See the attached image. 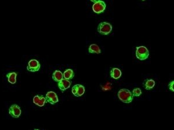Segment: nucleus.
<instances>
[{
  "label": "nucleus",
  "instance_id": "1",
  "mask_svg": "<svg viewBox=\"0 0 174 130\" xmlns=\"http://www.w3.org/2000/svg\"><path fill=\"white\" fill-rule=\"evenodd\" d=\"M118 97L120 100L126 104L131 103L133 100L132 93L128 89H121L118 93Z\"/></svg>",
  "mask_w": 174,
  "mask_h": 130
},
{
  "label": "nucleus",
  "instance_id": "2",
  "mask_svg": "<svg viewBox=\"0 0 174 130\" xmlns=\"http://www.w3.org/2000/svg\"><path fill=\"white\" fill-rule=\"evenodd\" d=\"M149 56V52L148 49L144 46H139L137 47L136 51V56L137 59L143 61L144 60L147 59Z\"/></svg>",
  "mask_w": 174,
  "mask_h": 130
},
{
  "label": "nucleus",
  "instance_id": "3",
  "mask_svg": "<svg viewBox=\"0 0 174 130\" xmlns=\"http://www.w3.org/2000/svg\"><path fill=\"white\" fill-rule=\"evenodd\" d=\"M112 31V26L108 22H102L99 23L98 27V31L102 35H108Z\"/></svg>",
  "mask_w": 174,
  "mask_h": 130
},
{
  "label": "nucleus",
  "instance_id": "4",
  "mask_svg": "<svg viewBox=\"0 0 174 130\" xmlns=\"http://www.w3.org/2000/svg\"><path fill=\"white\" fill-rule=\"evenodd\" d=\"M106 8V5L105 2L103 1L100 0L94 3V4L92 6V9L95 13H96L97 14H100L105 11Z\"/></svg>",
  "mask_w": 174,
  "mask_h": 130
},
{
  "label": "nucleus",
  "instance_id": "5",
  "mask_svg": "<svg viewBox=\"0 0 174 130\" xmlns=\"http://www.w3.org/2000/svg\"><path fill=\"white\" fill-rule=\"evenodd\" d=\"M40 67L41 65L38 60L35 59L31 60L28 63L27 70L30 72H34L39 71Z\"/></svg>",
  "mask_w": 174,
  "mask_h": 130
},
{
  "label": "nucleus",
  "instance_id": "6",
  "mask_svg": "<svg viewBox=\"0 0 174 130\" xmlns=\"http://www.w3.org/2000/svg\"><path fill=\"white\" fill-rule=\"evenodd\" d=\"M8 111L9 115L13 118H18L22 113L20 108L16 104L11 105L9 108Z\"/></svg>",
  "mask_w": 174,
  "mask_h": 130
},
{
  "label": "nucleus",
  "instance_id": "7",
  "mask_svg": "<svg viewBox=\"0 0 174 130\" xmlns=\"http://www.w3.org/2000/svg\"><path fill=\"white\" fill-rule=\"evenodd\" d=\"M85 87L84 86L81 84H75L72 89V91L73 94L76 97H81L85 93Z\"/></svg>",
  "mask_w": 174,
  "mask_h": 130
},
{
  "label": "nucleus",
  "instance_id": "8",
  "mask_svg": "<svg viewBox=\"0 0 174 130\" xmlns=\"http://www.w3.org/2000/svg\"><path fill=\"white\" fill-rule=\"evenodd\" d=\"M45 99L51 105H54L59 101L58 95L54 91H48L46 94Z\"/></svg>",
  "mask_w": 174,
  "mask_h": 130
},
{
  "label": "nucleus",
  "instance_id": "9",
  "mask_svg": "<svg viewBox=\"0 0 174 130\" xmlns=\"http://www.w3.org/2000/svg\"><path fill=\"white\" fill-rule=\"evenodd\" d=\"M33 102L38 107H42L46 103V99L42 95H37L33 98Z\"/></svg>",
  "mask_w": 174,
  "mask_h": 130
},
{
  "label": "nucleus",
  "instance_id": "10",
  "mask_svg": "<svg viewBox=\"0 0 174 130\" xmlns=\"http://www.w3.org/2000/svg\"><path fill=\"white\" fill-rule=\"evenodd\" d=\"M72 84V82L69 81V80H67L65 79H63L60 82H58V86L61 91H64L67 89L70 88V86Z\"/></svg>",
  "mask_w": 174,
  "mask_h": 130
},
{
  "label": "nucleus",
  "instance_id": "11",
  "mask_svg": "<svg viewBox=\"0 0 174 130\" xmlns=\"http://www.w3.org/2000/svg\"><path fill=\"white\" fill-rule=\"evenodd\" d=\"M122 72L120 70L117 68H113L110 71V76L114 79H118L121 77Z\"/></svg>",
  "mask_w": 174,
  "mask_h": 130
},
{
  "label": "nucleus",
  "instance_id": "12",
  "mask_svg": "<svg viewBox=\"0 0 174 130\" xmlns=\"http://www.w3.org/2000/svg\"><path fill=\"white\" fill-rule=\"evenodd\" d=\"M52 79L55 82H59L63 79V74L61 71L56 70L53 73Z\"/></svg>",
  "mask_w": 174,
  "mask_h": 130
},
{
  "label": "nucleus",
  "instance_id": "13",
  "mask_svg": "<svg viewBox=\"0 0 174 130\" xmlns=\"http://www.w3.org/2000/svg\"><path fill=\"white\" fill-rule=\"evenodd\" d=\"M144 89L146 90H151L155 86V82L153 79H146L144 83Z\"/></svg>",
  "mask_w": 174,
  "mask_h": 130
},
{
  "label": "nucleus",
  "instance_id": "14",
  "mask_svg": "<svg viewBox=\"0 0 174 130\" xmlns=\"http://www.w3.org/2000/svg\"><path fill=\"white\" fill-rule=\"evenodd\" d=\"M16 76L17 74L16 72H11L6 75V77L11 84H15L16 82Z\"/></svg>",
  "mask_w": 174,
  "mask_h": 130
},
{
  "label": "nucleus",
  "instance_id": "15",
  "mask_svg": "<svg viewBox=\"0 0 174 130\" xmlns=\"http://www.w3.org/2000/svg\"><path fill=\"white\" fill-rule=\"evenodd\" d=\"M88 52L90 53L99 54L101 53L100 47L96 44H92L88 48Z\"/></svg>",
  "mask_w": 174,
  "mask_h": 130
},
{
  "label": "nucleus",
  "instance_id": "16",
  "mask_svg": "<svg viewBox=\"0 0 174 130\" xmlns=\"http://www.w3.org/2000/svg\"><path fill=\"white\" fill-rule=\"evenodd\" d=\"M74 77V73L71 69H67L63 73V77L67 80L72 79Z\"/></svg>",
  "mask_w": 174,
  "mask_h": 130
},
{
  "label": "nucleus",
  "instance_id": "17",
  "mask_svg": "<svg viewBox=\"0 0 174 130\" xmlns=\"http://www.w3.org/2000/svg\"><path fill=\"white\" fill-rule=\"evenodd\" d=\"M133 97H139L142 94V91L140 88H136L133 89L132 93Z\"/></svg>",
  "mask_w": 174,
  "mask_h": 130
},
{
  "label": "nucleus",
  "instance_id": "18",
  "mask_svg": "<svg viewBox=\"0 0 174 130\" xmlns=\"http://www.w3.org/2000/svg\"><path fill=\"white\" fill-rule=\"evenodd\" d=\"M174 81H172V82H171L170 83H169V84H168V87L169 88V90L172 91H174Z\"/></svg>",
  "mask_w": 174,
  "mask_h": 130
},
{
  "label": "nucleus",
  "instance_id": "19",
  "mask_svg": "<svg viewBox=\"0 0 174 130\" xmlns=\"http://www.w3.org/2000/svg\"><path fill=\"white\" fill-rule=\"evenodd\" d=\"M92 2H94V3H95L96 2H98V1H100V0H91Z\"/></svg>",
  "mask_w": 174,
  "mask_h": 130
},
{
  "label": "nucleus",
  "instance_id": "20",
  "mask_svg": "<svg viewBox=\"0 0 174 130\" xmlns=\"http://www.w3.org/2000/svg\"><path fill=\"white\" fill-rule=\"evenodd\" d=\"M142 1H145V0H142Z\"/></svg>",
  "mask_w": 174,
  "mask_h": 130
}]
</instances>
